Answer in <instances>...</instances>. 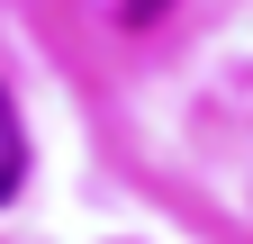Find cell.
Here are the masks:
<instances>
[{
    "mask_svg": "<svg viewBox=\"0 0 253 244\" xmlns=\"http://www.w3.org/2000/svg\"><path fill=\"white\" fill-rule=\"evenodd\" d=\"M27 190V127H18V100H9V81H0V208H9Z\"/></svg>",
    "mask_w": 253,
    "mask_h": 244,
    "instance_id": "cell-1",
    "label": "cell"
}]
</instances>
